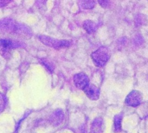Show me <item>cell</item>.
<instances>
[{
  "label": "cell",
  "mask_w": 148,
  "mask_h": 133,
  "mask_svg": "<svg viewBox=\"0 0 148 133\" xmlns=\"http://www.w3.org/2000/svg\"><path fill=\"white\" fill-rule=\"evenodd\" d=\"M110 57V51L105 46H101L91 54V58L97 67L104 66Z\"/></svg>",
  "instance_id": "1"
},
{
  "label": "cell",
  "mask_w": 148,
  "mask_h": 133,
  "mask_svg": "<svg viewBox=\"0 0 148 133\" xmlns=\"http://www.w3.org/2000/svg\"><path fill=\"white\" fill-rule=\"evenodd\" d=\"M40 41L46 46L54 48V49H62L67 48L71 45V41L69 40H58L48 36H39Z\"/></svg>",
  "instance_id": "2"
},
{
  "label": "cell",
  "mask_w": 148,
  "mask_h": 133,
  "mask_svg": "<svg viewBox=\"0 0 148 133\" xmlns=\"http://www.w3.org/2000/svg\"><path fill=\"white\" fill-rule=\"evenodd\" d=\"M16 47L15 41L10 39L0 38V55L5 59H9L11 56V51Z\"/></svg>",
  "instance_id": "3"
},
{
  "label": "cell",
  "mask_w": 148,
  "mask_h": 133,
  "mask_svg": "<svg viewBox=\"0 0 148 133\" xmlns=\"http://www.w3.org/2000/svg\"><path fill=\"white\" fill-rule=\"evenodd\" d=\"M126 104L132 107L139 106L142 102V95L138 91H132L126 98Z\"/></svg>",
  "instance_id": "4"
},
{
  "label": "cell",
  "mask_w": 148,
  "mask_h": 133,
  "mask_svg": "<svg viewBox=\"0 0 148 133\" xmlns=\"http://www.w3.org/2000/svg\"><path fill=\"white\" fill-rule=\"evenodd\" d=\"M74 83L78 89L84 90V88L89 84V79L85 73L80 72L74 76Z\"/></svg>",
  "instance_id": "5"
},
{
  "label": "cell",
  "mask_w": 148,
  "mask_h": 133,
  "mask_svg": "<svg viewBox=\"0 0 148 133\" xmlns=\"http://www.w3.org/2000/svg\"><path fill=\"white\" fill-rule=\"evenodd\" d=\"M84 92L85 94L88 96V98H89L91 100H97L100 97V90L97 86H95V85H88L85 88H84Z\"/></svg>",
  "instance_id": "6"
},
{
  "label": "cell",
  "mask_w": 148,
  "mask_h": 133,
  "mask_svg": "<svg viewBox=\"0 0 148 133\" xmlns=\"http://www.w3.org/2000/svg\"><path fill=\"white\" fill-rule=\"evenodd\" d=\"M64 119V114L62 110L55 111L49 118V122L52 125L57 126L59 125Z\"/></svg>",
  "instance_id": "7"
},
{
  "label": "cell",
  "mask_w": 148,
  "mask_h": 133,
  "mask_svg": "<svg viewBox=\"0 0 148 133\" xmlns=\"http://www.w3.org/2000/svg\"><path fill=\"white\" fill-rule=\"evenodd\" d=\"M91 133H101L103 130V120L101 118H96L91 124Z\"/></svg>",
  "instance_id": "8"
},
{
  "label": "cell",
  "mask_w": 148,
  "mask_h": 133,
  "mask_svg": "<svg viewBox=\"0 0 148 133\" xmlns=\"http://www.w3.org/2000/svg\"><path fill=\"white\" fill-rule=\"evenodd\" d=\"M83 29L89 34L93 33L95 30H96V24L95 22L91 21V20H86L83 23Z\"/></svg>",
  "instance_id": "9"
},
{
  "label": "cell",
  "mask_w": 148,
  "mask_h": 133,
  "mask_svg": "<svg viewBox=\"0 0 148 133\" xmlns=\"http://www.w3.org/2000/svg\"><path fill=\"white\" fill-rule=\"evenodd\" d=\"M122 116L118 114L114 117V132H121V127H122Z\"/></svg>",
  "instance_id": "10"
},
{
  "label": "cell",
  "mask_w": 148,
  "mask_h": 133,
  "mask_svg": "<svg viewBox=\"0 0 148 133\" xmlns=\"http://www.w3.org/2000/svg\"><path fill=\"white\" fill-rule=\"evenodd\" d=\"M96 1L95 0H80V4L83 9L90 10L95 6Z\"/></svg>",
  "instance_id": "11"
},
{
  "label": "cell",
  "mask_w": 148,
  "mask_h": 133,
  "mask_svg": "<svg viewBox=\"0 0 148 133\" xmlns=\"http://www.w3.org/2000/svg\"><path fill=\"white\" fill-rule=\"evenodd\" d=\"M40 62L42 63V64L44 67H46V69H47L49 72H52V71H54V65H53L49 60H47V59H42Z\"/></svg>",
  "instance_id": "12"
},
{
  "label": "cell",
  "mask_w": 148,
  "mask_h": 133,
  "mask_svg": "<svg viewBox=\"0 0 148 133\" xmlns=\"http://www.w3.org/2000/svg\"><path fill=\"white\" fill-rule=\"evenodd\" d=\"M98 3L102 8H108L110 5V0H98Z\"/></svg>",
  "instance_id": "13"
},
{
  "label": "cell",
  "mask_w": 148,
  "mask_h": 133,
  "mask_svg": "<svg viewBox=\"0 0 148 133\" xmlns=\"http://www.w3.org/2000/svg\"><path fill=\"white\" fill-rule=\"evenodd\" d=\"M13 0H0V7H4L11 3Z\"/></svg>",
  "instance_id": "14"
},
{
  "label": "cell",
  "mask_w": 148,
  "mask_h": 133,
  "mask_svg": "<svg viewBox=\"0 0 148 133\" xmlns=\"http://www.w3.org/2000/svg\"><path fill=\"white\" fill-rule=\"evenodd\" d=\"M47 0H36V5L38 7H42Z\"/></svg>",
  "instance_id": "15"
},
{
  "label": "cell",
  "mask_w": 148,
  "mask_h": 133,
  "mask_svg": "<svg viewBox=\"0 0 148 133\" xmlns=\"http://www.w3.org/2000/svg\"><path fill=\"white\" fill-rule=\"evenodd\" d=\"M4 109V100L0 98V113L3 111Z\"/></svg>",
  "instance_id": "16"
}]
</instances>
